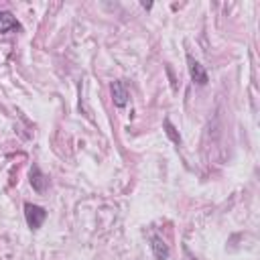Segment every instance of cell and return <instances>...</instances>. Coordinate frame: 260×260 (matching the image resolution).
I'll return each mask as SVG.
<instances>
[{"mask_svg":"<svg viewBox=\"0 0 260 260\" xmlns=\"http://www.w3.org/2000/svg\"><path fill=\"white\" fill-rule=\"evenodd\" d=\"M24 219L30 230H39L47 219V209L37 203H24Z\"/></svg>","mask_w":260,"mask_h":260,"instance_id":"1","label":"cell"},{"mask_svg":"<svg viewBox=\"0 0 260 260\" xmlns=\"http://www.w3.org/2000/svg\"><path fill=\"white\" fill-rule=\"evenodd\" d=\"M187 67H189V75H191L193 83H197V85H205V83L209 81L207 71L203 69V65H201L197 59H193L191 55H187Z\"/></svg>","mask_w":260,"mask_h":260,"instance_id":"2","label":"cell"},{"mask_svg":"<svg viewBox=\"0 0 260 260\" xmlns=\"http://www.w3.org/2000/svg\"><path fill=\"white\" fill-rule=\"evenodd\" d=\"M28 181H30V187H32L37 193H45V191H47L49 177L39 169V165H32V167H30V171H28Z\"/></svg>","mask_w":260,"mask_h":260,"instance_id":"3","label":"cell"},{"mask_svg":"<svg viewBox=\"0 0 260 260\" xmlns=\"http://www.w3.org/2000/svg\"><path fill=\"white\" fill-rule=\"evenodd\" d=\"M112 100H114L116 108H124L128 104L130 91H128V87H126V83L122 79H118V81L112 83Z\"/></svg>","mask_w":260,"mask_h":260,"instance_id":"4","label":"cell"},{"mask_svg":"<svg viewBox=\"0 0 260 260\" xmlns=\"http://www.w3.org/2000/svg\"><path fill=\"white\" fill-rule=\"evenodd\" d=\"M150 250H152V254H154V258H156V260H167V258H169V254H171V250H169L167 242H165L160 236H156V234H152V236H150Z\"/></svg>","mask_w":260,"mask_h":260,"instance_id":"5","label":"cell"},{"mask_svg":"<svg viewBox=\"0 0 260 260\" xmlns=\"http://www.w3.org/2000/svg\"><path fill=\"white\" fill-rule=\"evenodd\" d=\"M8 30H20V22L12 12L0 10V32H8Z\"/></svg>","mask_w":260,"mask_h":260,"instance_id":"6","label":"cell"},{"mask_svg":"<svg viewBox=\"0 0 260 260\" xmlns=\"http://www.w3.org/2000/svg\"><path fill=\"white\" fill-rule=\"evenodd\" d=\"M162 128H165V134L171 138V142H175V144H179L181 146V142H183V138H181V134H179V130L173 126V122L169 120V118H165V122H162Z\"/></svg>","mask_w":260,"mask_h":260,"instance_id":"7","label":"cell"}]
</instances>
